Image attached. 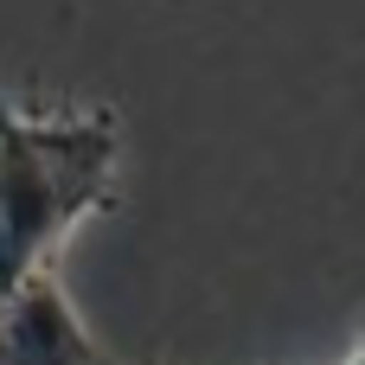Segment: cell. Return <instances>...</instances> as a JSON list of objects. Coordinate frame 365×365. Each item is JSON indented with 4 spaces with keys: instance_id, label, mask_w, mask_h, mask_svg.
Segmentation results:
<instances>
[{
    "instance_id": "cell-2",
    "label": "cell",
    "mask_w": 365,
    "mask_h": 365,
    "mask_svg": "<svg viewBox=\"0 0 365 365\" xmlns=\"http://www.w3.org/2000/svg\"><path fill=\"white\" fill-rule=\"evenodd\" d=\"M0 365H115L58 276H26L13 295H0Z\"/></svg>"
},
{
    "instance_id": "cell-1",
    "label": "cell",
    "mask_w": 365,
    "mask_h": 365,
    "mask_svg": "<svg viewBox=\"0 0 365 365\" xmlns=\"http://www.w3.org/2000/svg\"><path fill=\"white\" fill-rule=\"evenodd\" d=\"M122 192L115 109H32L0 90V295L45 276L64 237Z\"/></svg>"
},
{
    "instance_id": "cell-4",
    "label": "cell",
    "mask_w": 365,
    "mask_h": 365,
    "mask_svg": "<svg viewBox=\"0 0 365 365\" xmlns=\"http://www.w3.org/2000/svg\"><path fill=\"white\" fill-rule=\"evenodd\" d=\"M115 365H122V359H115ZM135 365H154V359H135Z\"/></svg>"
},
{
    "instance_id": "cell-3",
    "label": "cell",
    "mask_w": 365,
    "mask_h": 365,
    "mask_svg": "<svg viewBox=\"0 0 365 365\" xmlns=\"http://www.w3.org/2000/svg\"><path fill=\"white\" fill-rule=\"evenodd\" d=\"M346 365H365V340H359V346H353V359H346Z\"/></svg>"
}]
</instances>
